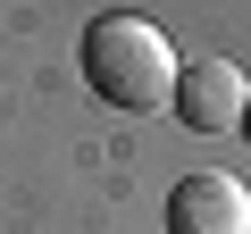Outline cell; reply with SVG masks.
Returning a JSON list of instances; mask_svg holds the SVG:
<instances>
[{"mask_svg": "<svg viewBox=\"0 0 251 234\" xmlns=\"http://www.w3.org/2000/svg\"><path fill=\"white\" fill-rule=\"evenodd\" d=\"M176 50H168V34L151 25V17H126V9H109V17H92L84 25V84L109 100V109H176Z\"/></svg>", "mask_w": 251, "mask_h": 234, "instance_id": "obj_1", "label": "cell"}, {"mask_svg": "<svg viewBox=\"0 0 251 234\" xmlns=\"http://www.w3.org/2000/svg\"><path fill=\"white\" fill-rule=\"evenodd\" d=\"M234 134H251V109H243V126H234Z\"/></svg>", "mask_w": 251, "mask_h": 234, "instance_id": "obj_4", "label": "cell"}, {"mask_svg": "<svg viewBox=\"0 0 251 234\" xmlns=\"http://www.w3.org/2000/svg\"><path fill=\"white\" fill-rule=\"evenodd\" d=\"M168 234H251V184L226 167H193L168 192Z\"/></svg>", "mask_w": 251, "mask_h": 234, "instance_id": "obj_2", "label": "cell"}, {"mask_svg": "<svg viewBox=\"0 0 251 234\" xmlns=\"http://www.w3.org/2000/svg\"><path fill=\"white\" fill-rule=\"evenodd\" d=\"M243 109H251V75L234 59H193L176 75V117H184L193 134H234Z\"/></svg>", "mask_w": 251, "mask_h": 234, "instance_id": "obj_3", "label": "cell"}]
</instances>
